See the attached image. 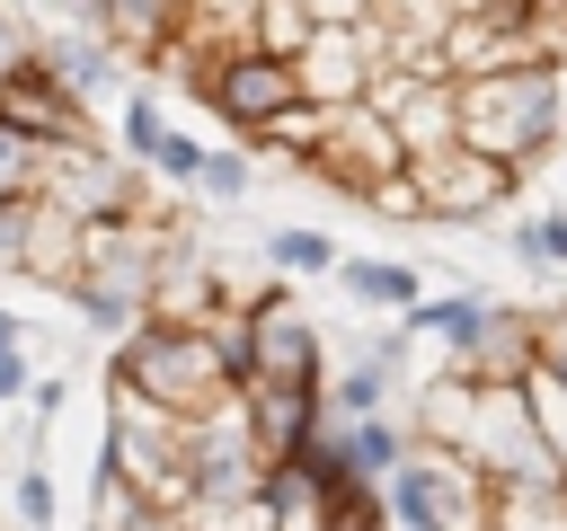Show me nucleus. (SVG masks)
I'll return each instance as SVG.
<instances>
[{"label": "nucleus", "mask_w": 567, "mask_h": 531, "mask_svg": "<svg viewBox=\"0 0 567 531\" xmlns=\"http://www.w3.org/2000/svg\"><path fill=\"white\" fill-rule=\"evenodd\" d=\"M461 142L532 177V168L567 142V53L461 80Z\"/></svg>", "instance_id": "f257e3e1"}, {"label": "nucleus", "mask_w": 567, "mask_h": 531, "mask_svg": "<svg viewBox=\"0 0 567 531\" xmlns=\"http://www.w3.org/2000/svg\"><path fill=\"white\" fill-rule=\"evenodd\" d=\"M106 381L133 389V398H151V407H168V416H186V425L239 398L230 363H221V336L186 327V319H133L115 336V354H106Z\"/></svg>", "instance_id": "f03ea898"}, {"label": "nucleus", "mask_w": 567, "mask_h": 531, "mask_svg": "<svg viewBox=\"0 0 567 531\" xmlns=\"http://www.w3.org/2000/svg\"><path fill=\"white\" fill-rule=\"evenodd\" d=\"M390 531H496V478L470 451L408 442V460L381 478Z\"/></svg>", "instance_id": "7ed1b4c3"}, {"label": "nucleus", "mask_w": 567, "mask_h": 531, "mask_svg": "<svg viewBox=\"0 0 567 531\" xmlns=\"http://www.w3.org/2000/svg\"><path fill=\"white\" fill-rule=\"evenodd\" d=\"M452 451H470L496 487H514V478H558V460H549V442H540V416H532L523 381H470V425H461Z\"/></svg>", "instance_id": "20e7f679"}, {"label": "nucleus", "mask_w": 567, "mask_h": 531, "mask_svg": "<svg viewBox=\"0 0 567 531\" xmlns=\"http://www.w3.org/2000/svg\"><path fill=\"white\" fill-rule=\"evenodd\" d=\"M44 195H53L80 230H97V221H133V212H151V168H133L124 150H97V142H62Z\"/></svg>", "instance_id": "39448f33"}, {"label": "nucleus", "mask_w": 567, "mask_h": 531, "mask_svg": "<svg viewBox=\"0 0 567 531\" xmlns=\"http://www.w3.org/2000/svg\"><path fill=\"white\" fill-rule=\"evenodd\" d=\"M408 177H416V195H425V221H443V230L496 221V212L514 204V186H523V168H505V159H487V150H470V142L408 159Z\"/></svg>", "instance_id": "423d86ee"}, {"label": "nucleus", "mask_w": 567, "mask_h": 531, "mask_svg": "<svg viewBox=\"0 0 567 531\" xmlns=\"http://www.w3.org/2000/svg\"><path fill=\"white\" fill-rule=\"evenodd\" d=\"M292 97H301V71H292L284 53H266V44H239V53L213 62V80H204L195 106H213V124H230L239 142H257Z\"/></svg>", "instance_id": "0eeeda50"}, {"label": "nucleus", "mask_w": 567, "mask_h": 531, "mask_svg": "<svg viewBox=\"0 0 567 531\" xmlns=\"http://www.w3.org/2000/svg\"><path fill=\"white\" fill-rule=\"evenodd\" d=\"M390 168H408V150H399V133H390V115H381L372 97H354V106H328V142H319V159H310L301 177H319L328 195L363 204V186L390 177Z\"/></svg>", "instance_id": "6e6552de"}, {"label": "nucleus", "mask_w": 567, "mask_h": 531, "mask_svg": "<svg viewBox=\"0 0 567 531\" xmlns=\"http://www.w3.org/2000/svg\"><path fill=\"white\" fill-rule=\"evenodd\" d=\"M292 71H301V97H310V106H354V97H372V80H381V35H372V18H319V35L292 53Z\"/></svg>", "instance_id": "1a4fd4ad"}, {"label": "nucleus", "mask_w": 567, "mask_h": 531, "mask_svg": "<svg viewBox=\"0 0 567 531\" xmlns=\"http://www.w3.org/2000/svg\"><path fill=\"white\" fill-rule=\"evenodd\" d=\"M372 106L390 115V133H399L408 159L461 142V80H443V71H381L372 80Z\"/></svg>", "instance_id": "9d476101"}, {"label": "nucleus", "mask_w": 567, "mask_h": 531, "mask_svg": "<svg viewBox=\"0 0 567 531\" xmlns=\"http://www.w3.org/2000/svg\"><path fill=\"white\" fill-rule=\"evenodd\" d=\"M230 407H239V425H248L257 460H292V451H310V442H319V425H328L319 381H248Z\"/></svg>", "instance_id": "9b49d317"}, {"label": "nucleus", "mask_w": 567, "mask_h": 531, "mask_svg": "<svg viewBox=\"0 0 567 531\" xmlns=\"http://www.w3.org/2000/svg\"><path fill=\"white\" fill-rule=\"evenodd\" d=\"M399 327L416 336V345H443V363L434 372H470L478 381V354H487V327H496V301L487 292H416L408 310H399Z\"/></svg>", "instance_id": "f8f14e48"}, {"label": "nucleus", "mask_w": 567, "mask_h": 531, "mask_svg": "<svg viewBox=\"0 0 567 531\" xmlns=\"http://www.w3.org/2000/svg\"><path fill=\"white\" fill-rule=\"evenodd\" d=\"M0 124H18V133H35V142H89V106L71 97V80H62L44 53H27V62L0 80Z\"/></svg>", "instance_id": "ddd939ff"}, {"label": "nucleus", "mask_w": 567, "mask_h": 531, "mask_svg": "<svg viewBox=\"0 0 567 531\" xmlns=\"http://www.w3.org/2000/svg\"><path fill=\"white\" fill-rule=\"evenodd\" d=\"M35 53H44V62L71 80V97H80V106H106V97H124V71H133V62H124V53H115L97 27H80V18H62V27H35Z\"/></svg>", "instance_id": "4468645a"}, {"label": "nucleus", "mask_w": 567, "mask_h": 531, "mask_svg": "<svg viewBox=\"0 0 567 531\" xmlns=\"http://www.w3.org/2000/svg\"><path fill=\"white\" fill-rule=\"evenodd\" d=\"M177 9H186V0H97L80 27H97L133 71H151V62L168 53V35H177Z\"/></svg>", "instance_id": "2eb2a0df"}, {"label": "nucleus", "mask_w": 567, "mask_h": 531, "mask_svg": "<svg viewBox=\"0 0 567 531\" xmlns=\"http://www.w3.org/2000/svg\"><path fill=\"white\" fill-rule=\"evenodd\" d=\"M328 442L346 451V469H354V478H372V487H381V478L408 460V442H416V434H408V416H399V407H372V416H328Z\"/></svg>", "instance_id": "dca6fc26"}, {"label": "nucleus", "mask_w": 567, "mask_h": 531, "mask_svg": "<svg viewBox=\"0 0 567 531\" xmlns=\"http://www.w3.org/2000/svg\"><path fill=\"white\" fill-rule=\"evenodd\" d=\"M71 266H80V221H71L53 195H35V230H27L18 274H27V283H44V292H62V283H71Z\"/></svg>", "instance_id": "f3484780"}, {"label": "nucleus", "mask_w": 567, "mask_h": 531, "mask_svg": "<svg viewBox=\"0 0 567 531\" xmlns=\"http://www.w3.org/2000/svg\"><path fill=\"white\" fill-rule=\"evenodd\" d=\"M354 310H408L416 292H425V274L416 266H399V257H337V274H328Z\"/></svg>", "instance_id": "a211bd4d"}, {"label": "nucleus", "mask_w": 567, "mask_h": 531, "mask_svg": "<svg viewBox=\"0 0 567 531\" xmlns=\"http://www.w3.org/2000/svg\"><path fill=\"white\" fill-rule=\"evenodd\" d=\"M257 257H266V274H284V283H292V274H337V257H346V248H337L328 230H310V221H275V230L257 239Z\"/></svg>", "instance_id": "6ab92c4d"}, {"label": "nucleus", "mask_w": 567, "mask_h": 531, "mask_svg": "<svg viewBox=\"0 0 567 531\" xmlns=\"http://www.w3.org/2000/svg\"><path fill=\"white\" fill-rule=\"evenodd\" d=\"M496 531H567V478H514V487H496Z\"/></svg>", "instance_id": "aec40b11"}, {"label": "nucleus", "mask_w": 567, "mask_h": 531, "mask_svg": "<svg viewBox=\"0 0 567 531\" xmlns=\"http://www.w3.org/2000/svg\"><path fill=\"white\" fill-rule=\"evenodd\" d=\"M53 150H62V142H35V133L0 124V204H35L44 177H53Z\"/></svg>", "instance_id": "412c9836"}, {"label": "nucleus", "mask_w": 567, "mask_h": 531, "mask_svg": "<svg viewBox=\"0 0 567 531\" xmlns=\"http://www.w3.org/2000/svg\"><path fill=\"white\" fill-rule=\"evenodd\" d=\"M159 133H168V97H159V88H124V97H115V150H124L133 168H151Z\"/></svg>", "instance_id": "4be33fe9"}, {"label": "nucleus", "mask_w": 567, "mask_h": 531, "mask_svg": "<svg viewBox=\"0 0 567 531\" xmlns=\"http://www.w3.org/2000/svg\"><path fill=\"white\" fill-rule=\"evenodd\" d=\"M310 35H319V9H310V0H257V35H248V44H266V53L292 62Z\"/></svg>", "instance_id": "5701e85b"}, {"label": "nucleus", "mask_w": 567, "mask_h": 531, "mask_svg": "<svg viewBox=\"0 0 567 531\" xmlns=\"http://www.w3.org/2000/svg\"><path fill=\"white\" fill-rule=\"evenodd\" d=\"M532 274H549V266H567V204H549V212H523L514 221V239H505Z\"/></svg>", "instance_id": "b1692460"}, {"label": "nucleus", "mask_w": 567, "mask_h": 531, "mask_svg": "<svg viewBox=\"0 0 567 531\" xmlns=\"http://www.w3.org/2000/svg\"><path fill=\"white\" fill-rule=\"evenodd\" d=\"M204 150H213L204 133L168 124V133H159V150H151V177H159V186H177V195H195V177H204Z\"/></svg>", "instance_id": "393cba45"}, {"label": "nucleus", "mask_w": 567, "mask_h": 531, "mask_svg": "<svg viewBox=\"0 0 567 531\" xmlns=\"http://www.w3.org/2000/svg\"><path fill=\"white\" fill-rule=\"evenodd\" d=\"M9 513H18V531H53L62 496H53V469H44V460H18V478H9Z\"/></svg>", "instance_id": "a878e982"}, {"label": "nucleus", "mask_w": 567, "mask_h": 531, "mask_svg": "<svg viewBox=\"0 0 567 531\" xmlns=\"http://www.w3.org/2000/svg\"><path fill=\"white\" fill-rule=\"evenodd\" d=\"M523 398H532L540 442H549V460H558V478H567V381H549V372L532 363V372H523Z\"/></svg>", "instance_id": "bb28decb"}, {"label": "nucleus", "mask_w": 567, "mask_h": 531, "mask_svg": "<svg viewBox=\"0 0 567 531\" xmlns=\"http://www.w3.org/2000/svg\"><path fill=\"white\" fill-rule=\"evenodd\" d=\"M248 186H257V168H248L239 150H204V177H195V195H204V204H239Z\"/></svg>", "instance_id": "cd10ccee"}, {"label": "nucleus", "mask_w": 567, "mask_h": 531, "mask_svg": "<svg viewBox=\"0 0 567 531\" xmlns=\"http://www.w3.org/2000/svg\"><path fill=\"white\" fill-rule=\"evenodd\" d=\"M363 212H381V221H425V195H416V177H408V168H390V177H372V186H363Z\"/></svg>", "instance_id": "c85d7f7f"}, {"label": "nucleus", "mask_w": 567, "mask_h": 531, "mask_svg": "<svg viewBox=\"0 0 567 531\" xmlns=\"http://www.w3.org/2000/svg\"><path fill=\"white\" fill-rule=\"evenodd\" d=\"M532 327H540V372L567 381V310H540V301H532Z\"/></svg>", "instance_id": "c756f323"}, {"label": "nucleus", "mask_w": 567, "mask_h": 531, "mask_svg": "<svg viewBox=\"0 0 567 531\" xmlns=\"http://www.w3.org/2000/svg\"><path fill=\"white\" fill-rule=\"evenodd\" d=\"M27 230H35V204H0V274H18V257H27Z\"/></svg>", "instance_id": "7c9ffc66"}, {"label": "nucleus", "mask_w": 567, "mask_h": 531, "mask_svg": "<svg viewBox=\"0 0 567 531\" xmlns=\"http://www.w3.org/2000/svg\"><path fill=\"white\" fill-rule=\"evenodd\" d=\"M27 53H35V27H27V18H18V9L0 0V80H9V71H18Z\"/></svg>", "instance_id": "2f4dec72"}, {"label": "nucleus", "mask_w": 567, "mask_h": 531, "mask_svg": "<svg viewBox=\"0 0 567 531\" xmlns=\"http://www.w3.org/2000/svg\"><path fill=\"white\" fill-rule=\"evenodd\" d=\"M27 407H35V425H53V416L71 407V381H53V372H35V381H27Z\"/></svg>", "instance_id": "473e14b6"}, {"label": "nucleus", "mask_w": 567, "mask_h": 531, "mask_svg": "<svg viewBox=\"0 0 567 531\" xmlns=\"http://www.w3.org/2000/svg\"><path fill=\"white\" fill-rule=\"evenodd\" d=\"M27 381H35L27 345H0V407H18V398H27Z\"/></svg>", "instance_id": "72a5a7b5"}, {"label": "nucleus", "mask_w": 567, "mask_h": 531, "mask_svg": "<svg viewBox=\"0 0 567 531\" xmlns=\"http://www.w3.org/2000/svg\"><path fill=\"white\" fill-rule=\"evenodd\" d=\"M0 345H27V319L18 310H0Z\"/></svg>", "instance_id": "f704fd0d"}, {"label": "nucleus", "mask_w": 567, "mask_h": 531, "mask_svg": "<svg viewBox=\"0 0 567 531\" xmlns=\"http://www.w3.org/2000/svg\"><path fill=\"white\" fill-rule=\"evenodd\" d=\"M53 9H62V18H89V9H97V0H53Z\"/></svg>", "instance_id": "c9c22d12"}]
</instances>
